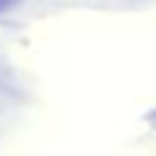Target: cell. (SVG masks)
Returning <instances> with one entry per match:
<instances>
[{
	"mask_svg": "<svg viewBox=\"0 0 156 156\" xmlns=\"http://www.w3.org/2000/svg\"><path fill=\"white\" fill-rule=\"evenodd\" d=\"M19 0H0V11H8V8H14Z\"/></svg>",
	"mask_w": 156,
	"mask_h": 156,
	"instance_id": "cell-1",
	"label": "cell"
},
{
	"mask_svg": "<svg viewBox=\"0 0 156 156\" xmlns=\"http://www.w3.org/2000/svg\"><path fill=\"white\" fill-rule=\"evenodd\" d=\"M151 121H154V123H156V115H151Z\"/></svg>",
	"mask_w": 156,
	"mask_h": 156,
	"instance_id": "cell-2",
	"label": "cell"
}]
</instances>
